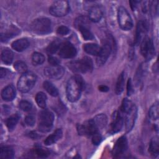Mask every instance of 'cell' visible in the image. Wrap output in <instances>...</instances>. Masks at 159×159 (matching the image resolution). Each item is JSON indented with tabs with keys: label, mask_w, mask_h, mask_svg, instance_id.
<instances>
[{
	"label": "cell",
	"mask_w": 159,
	"mask_h": 159,
	"mask_svg": "<svg viewBox=\"0 0 159 159\" xmlns=\"http://www.w3.org/2000/svg\"><path fill=\"white\" fill-rule=\"evenodd\" d=\"M84 88L83 79L80 75H75L70 78L66 84V93L68 99L71 102L78 101Z\"/></svg>",
	"instance_id": "6da1fadb"
},
{
	"label": "cell",
	"mask_w": 159,
	"mask_h": 159,
	"mask_svg": "<svg viewBox=\"0 0 159 159\" xmlns=\"http://www.w3.org/2000/svg\"><path fill=\"white\" fill-rule=\"evenodd\" d=\"M68 66L73 72L86 73L93 70V63L90 58L84 57L80 60L70 61Z\"/></svg>",
	"instance_id": "7a4b0ae2"
},
{
	"label": "cell",
	"mask_w": 159,
	"mask_h": 159,
	"mask_svg": "<svg viewBox=\"0 0 159 159\" xmlns=\"http://www.w3.org/2000/svg\"><path fill=\"white\" fill-rule=\"evenodd\" d=\"M54 120L53 114L47 109L42 111L39 115V130L42 132H47L52 127Z\"/></svg>",
	"instance_id": "3957f363"
},
{
	"label": "cell",
	"mask_w": 159,
	"mask_h": 159,
	"mask_svg": "<svg viewBox=\"0 0 159 159\" xmlns=\"http://www.w3.org/2000/svg\"><path fill=\"white\" fill-rule=\"evenodd\" d=\"M36 80L37 76L35 73L26 72L19 78L17 82V88L22 93H27L34 87Z\"/></svg>",
	"instance_id": "277c9868"
},
{
	"label": "cell",
	"mask_w": 159,
	"mask_h": 159,
	"mask_svg": "<svg viewBox=\"0 0 159 159\" xmlns=\"http://www.w3.org/2000/svg\"><path fill=\"white\" fill-rule=\"evenodd\" d=\"M30 28L33 32L39 34H45L49 33L52 30L51 20L46 17H41L34 20Z\"/></svg>",
	"instance_id": "5b68a950"
},
{
	"label": "cell",
	"mask_w": 159,
	"mask_h": 159,
	"mask_svg": "<svg viewBox=\"0 0 159 159\" xmlns=\"http://www.w3.org/2000/svg\"><path fill=\"white\" fill-rule=\"evenodd\" d=\"M117 20L119 25L124 30H130L133 26L132 17L127 10L121 6L119 7L117 11Z\"/></svg>",
	"instance_id": "8992f818"
},
{
	"label": "cell",
	"mask_w": 159,
	"mask_h": 159,
	"mask_svg": "<svg viewBox=\"0 0 159 159\" xmlns=\"http://www.w3.org/2000/svg\"><path fill=\"white\" fill-rule=\"evenodd\" d=\"M70 11L68 2L64 0L56 1L51 5L49 12L50 13L56 17H62L66 16Z\"/></svg>",
	"instance_id": "52a82bcc"
},
{
	"label": "cell",
	"mask_w": 159,
	"mask_h": 159,
	"mask_svg": "<svg viewBox=\"0 0 159 159\" xmlns=\"http://www.w3.org/2000/svg\"><path fill=\"white\" fill-rule=\"evenodd\" d=\"M113 46V42H111V38L109 37L104 41L102 47H101L100 52L97 56L96 63L98 65H102L106 63L112 50Z\"/></svg>",
	"instance_id": "ba28073f"
},
{
	"label": "cell",
	"mask_w": 159,
	"mask_h": 159,
	"mask_svg": "<svg viewBox=\"0 0 159 159\" xmlns=\"http://www.w3.org/2000/svg\"><path fill=\"white\" fill-rule=\"evenodd\" d=\"M140 52L142 56L147 60H150L155 55V47L152 40L145 37L140 42Z\"/></svg>",
	"instance_id": "9c48e42d"
},
{
	"label": "cell",
	"mask_w": 159,
	"mask_h": 159,
	"mask_svg": "<svg viewBox=\"0 0 159 159\" xmlns=\"http://www.w3.org/2000/svg\"><path fill=\"white\" fill-rule=\"evenodd\" d=\"M123 115L125 117L126 130L129 132L133 128L137 116V109L135 104Z\"/></svg>",
	"instance_id": "30bf717a"
},
{
	"label": "cell",
	"mask_w": 159,
	"mask_h": 159,
	"mask_svg": "<svg viewBox=\"0 0 159 159\" xmlns=\"http://www.w3.org/2000/svg\"><path fill=\"white\" fill-rule=\"evenodd\" d=\"M65 70L60 65H50L44 69L45 75L50 79L59 80L64 75Z\"/></svg>",
	"instance_id": "8fae6325"
},
{
	"label": "cell",
	"mask_w": 159,
	"mask_h": 159,
	"mask_svg": "<svg viewBox=\"0 0 159 159\" xmlns=\"http://www.w3.org/2000/svg\"><path fill=\"white\" fill-rule=\"evenodd\" d=\"M77 130L80 134L89 136H91L94 133L99 132L93 120V119L86 121L83 124L78 125Z\"/></svg>",
	"instance_id": "7c38bea8"
},
{
	"label": "cell",
	"mask_w": 159,
	"mask_h": 159,
	"mask_svg": "<svg viewBox=\"0 0 159 159\" xmlns=\"http://www.w3.org/2000/svg\"><path fill=\"white\" fill-rule=\"evenodd\" d=\"M58 55L63 58H71L76 55V49L72 43L66 42L61 45Z\"/></svg>",
	"instance_id": "4fadbf2b"
},
{
	"label": "cell",
	"mask_w": 159,
	"mask_h": 159,
	"mask_svg": "<svg viewBox=\"0 0 159 159\" xmlns=\"http://www.w3.org/2000/svg\"><path fill=\"white\" fill-rule=\"evenodd\" d=\"M127 149V140L125 136H122L116 141L113 150L112 154L115 158L120 157L122 155Z\"/></svg>",
	"instance_id": "5bb4252c"
},
{
	"label": "cell",
	"mask_w": 159,
	"mask_h": 159,
	"mask_svg": "<svg viewBox=\"0 0 159 159\" xmlns=\"http://www.w3.org/2000/svg\"><path fill=\"white\" fill-rule=\"evenodd\" d=\"M124 124V116L122 112L116 111L113 114L112 120L110 126V132L112 134L118 132L120 130Z\"/></svg>",
	"instance_id": "9a60e30c"
},
{
	"label": "cell",
	"mask_w": 159,
	"mask_h": 159,
	"mask_svg": "<svg viewBox=\"0 0 159 159\" xmlns=\"http://www.w3.org/2000/svg\"><path fill=\"white\" fill-rule=\"evenodd\" d=\"M148 25L146 22L140 20L138 22L136 28L135 33V43H139L145 37V34L147 32Z\"/></svg>",
	"instance_id": "2e32d148"
},
{
	"label": "cell",
	"mask_w": 159,
	"mask_h": 159,
	"mask_svg": "<svg viewBox=\"0 0 159 159\" xmlns=\"http://www.w3.org/2000/svg\"><path fill=\"white\" fill-rule=\"evenodd\" d=\"M102 11L98 6H93L89 11V19L94 22H99L102 17Z\"/></svg>",
	"instance_id": "e0dca14e"
},
{
	"label": "cell",
	"mask_w": 159,
	"mask_h": 159,
	"mask_svg": "<svg viewBox=\"0 0 159 159\" xmlns=\"http://www.w3.org/2000/svg\"><path fill=\"white\" fill-rule=\"evenodd\" d=\"M2 98L6 101H12L16 96V89L14 86L8 85L1 92Z\"/></svg>",
	"instance_id": "ac0fdd59"
},
{
	"label": "cell",
	"mask_w": 159,
	"mask_h": 159,
	"mask_svg": "<svg viewBox=\"0 0 159 159\" xmlns=\"http://www.w3.org/2000/svg\"><path fill=\"white\" fill-rule=\"evenodd\" d=\"M29 46V42L26 39H18L12 43V47L17 52H22Z\"/></svg>",
	"instance_id": "d6986e66"
},
{
	"label": "cell",
	"mask_w": 159,
	"mask_h": 159,
	"mask_svg": "<svg viewBox=\"0 0 159 159\" xmlns=\"http://www.w3.org/2000/svg\"><path fill=\"white\" fill-rule=\"evenodd\" d=\"M62 137V130L60 129H57L52 135L48 136L44 141L46 145H50L57 142Z\"/></svg>",
	"instance_id": "ffe728a7"
},
{
	"label": "cell",
	"mask_w": 159,
	"mask_h": 159,
	"mask_svg": "<svg viewBox=\"0 0 159 159\" xmlns=\"http://www.w3.org/2000/svg\"><path fill=\"white\" fill-rule=\"evenodd\" d=\"M83 49L85 52L89 55L98 56V55L100 52L101 47L96 43H89L84 44L83 46Z\"/></svg>",
	"instance_id": "44dd1931"
},
{
	"label": "cell",
	"mask_w": 159,
	"mask_h": 159,
	"mask_svg": "<svg viewBox=\"0 0 159 159\" xmlns=\"http://www.w3.org/2000/svg\"><path fill=\"white\" fill-rule=\"evenodd\" d=\"M148 151L151 155L156 157L159 153V141L158 137H154L152 139L148 147Z\"/></svg>",
	"instance_id": "7402d4cb"
},
{
	"label": "cell",
	"mask_w": 159,
	"mask_h": 159,
	"mask_svg": "<svg viewBox=\"0 0 159 159\" xmlns=\"http://www.w3.org/2000/svg\"><path fill=\"white\" fill-rule=\"evenodd\" d=\"M93 120L96 128L99 130V129H101L105 127V125L107 124V117L106 115H104L103 114H98L96 116H95L93 119Z\"/></svg>",
	"instance_id": "603a6c76"
},
{
	"label": "cell",
	"mask_w": 159,
	"mask_h": 159,
	"mask_svg": "<svg viewBox=\"0 0 159 159\" xmlns=\"http://www.w3.org/2000/svg\"><path fill=\"white\" fill-rule=\"evenodd\" d=\"M125 72H122L117 79L116 85V93L117 94H120L124 90V84H125Z\"/></svg>",
	"instance_id": "cb8c5ba5"
},
{
	"label": "cell",
	"mask_w": 159,
	"mask_h": 159,
	"mask_svg": "<svg viewBox=\"0 0 159 159\" xmlns=\"http://www.w3.org/2000/svg\"><path fill=\"white\" fill-rule=\"evenodd\" d=\"M13 58H14V53L11 50L8 48H5L2 51L1 60L4 63L7 65L11 64L12 62Z\"/></svg>",
	"instance_id": "d4e9b609"
},
{
	"label": "cell",
	"mask_w": 159,
	"mask_h": 159,
	"mask_svg": "<svg viewBox=\"0 0 159 159\" xmlns=\"http://www.w3.org/2000/svg\"><path fill=\"white\" fill-rule=\"evenodd\" d=\"M75 26L78 30L81 27H89V19L85 16H80L75 20Z\"/></svg>",
	"instance_id": "484cf974"
},
{
	"label": "cell",
	"mask_w": 159,
	"mask_h": 159,
	"mask_svg": "<svg viewBox=\"0 0 159 159\" xmlns=\"http://www.w3.org/2000/svg\"><path fill=\"white\" fill-rule=\"evenodd\" d=\"M62 43H63L61 42V40H59V39L54 40L47 47V52L49 54H53V53H55L57 50H59Z\"/></svg>",
	"instance_id": "4316f807"
},
{
	"label": "cell",
	"mask_w": 159,
	"mask_h": 159,
	"mask_svg": "<svg viewBox=\"0 0 159 159\" xmlns=\"http://www.w3.org/2000/svg\"><path fill=\"white\" fill-rule=\"evenodd\" d=\"M43 88L52 96H57L58 94V91L57 88L50 81H45L43 84Z\"/></svg>",
	"instance_id": "83f0119b"
},
{
	"label": "cell",
	"mask_w": 159,
	"mask_h": 159,
	"mask_svg": "<svg viewBox=\"0 0 159 159\" xmlns=\"http://www.w3.org/2000/svg\"><path fill=\"white\" fill-rule=\"evenodd\" d=\"M14 156V152L12 148L9 147H4L1 148L0 157L1 158H12Z\"/></svg>",
	"instance_id": "f1b7e54d"
},
{
	"label": "cell",
	"mask_w": 159,
	"mask_h": 159,
	"mask_svg": "<svg viewBox=\"0 0 159 159\" xmlns=\"http://www.w3.org/2000/svg\"><path fill=\"white\" fill-rule=\"evenodd\" d=\"M35 101L37 105L42 108L45 109L47 106V96L43 92L38 93L35 96Z\"/></svg>",
	"instance_id": "f546056e"
},
{
	"label": "cell",
	"mask_w": 159,
	"mask_h": 159,
	"mask_svg": "<svg viewBox=\"0 0 159 159\" xmlns=\"http://www.w3.org/2000/svg\"><path fill=\"white\" fill-rule=\"evenodd\" d=\"M19 119V115L16 114L10 116L9 118L6 119V124L9 130H12L14 129V127H16V124L18 122Z\"/></svg>",
	"instance_id": "4dcf8cb0"
},
{
	"label": "cell",
	"mask_w": 159,
	"mask_h": 159,
	"mask_svg": "<svg viewBox=\"0 0 159 159\" xmlns=\"http://www.w3.org/2000/svg\"><path fill=\"white\" fill-rule=\"evenodd\" d=\"M19 33V29H16V27L11 28L9 30H8L6 33H2L1 34V39L2 42H5L6 40H8L9 39L12 38L14 36H16Z\"/></svg>",
	"instance_id": "1f68e13d"
},
{
	"label": "cell",
	"mask_w": 159,
	"mask_h": 159,
	"mask_svg": "<svg viewBox=\"0 0 159 159\" xmlns=\"http://www.w3.org/2000/svg\"><path fill=\"white\" fill-rule=\"evenodd\" d=\"M32 61L34 65H41L45 61V57L40 53L35 52L32 55Z\"/></svg>",
	"instance_id": "d6a6232c"
},
{
	"label": "cell",
	"mask_w": 159,
	"mask_h": 159,
	"mask_svg": "<svg viewBox=\"0 0 159 159\" xmlns=\"http://www.w3.org/2000/svg\"><path fill=\"white\" fill-rule=\"evenodd\" d=\"M158 103L155 102L153 104L149 109L148 116L152 120H157L158 118Z\"/></svg>",
	"instance_id": "836d02e7"
},
{
	"label": "cell",
	"mask_w": 159,
	"mask_h": 159,
	"mask_svg": "<svg viewBox=\"0 0 159 159\" xmlns=\"http://www.w3.org/2000/svg\"><path fill=\"white\" fill-rule=\"evenodd\" d=\"M78 30L81 33L83 37L86 40H93L94 38L93 36V34L89 30V27H81V28H80Z\"/></svg>",
	"instance_id": "e575fe53"
},
{
	"label": "cell",
	"mask_w": 159,
	"mask_h": 159,
	"mask_svg": "<svg viewBox=\"0 0 159 159\" xmlns=\"http://www.w3.org/2000/svg\"><path fill=\"white\" fill-rule=\"evenodd\" d=\"M15 70L20 73H25L27 72V66L25 62L22 61H17L14 65Z\"/></svg>",
	"instance_id": "d590c367"
},
{
	"label": "cell",
	"mask_w": 159,
	"mask_h": 159,
	"mask_svg": "<svg viewBox=\"0 0 159 159\" xmlns=\"http://www.w3.org/2000/svg\"><path fill=\"white\" fill-rule=\"evenodd\" d=\"M34 153L40 158H46L50 155V152L47 149L42 148H37L34 150Z\"/></svg>",
	"instance_id": "8d00e7d4"
},
{
	"label": "cell",
	"mask_w": 159,
	"mask_h": 159,
	"mask_svg": "<svg viewBox=\"0 0 159 159\" xmlns=\"http://www.w3.org/2000/svg\"><path fill=\"white\" fill-rule=\"evenodd\" d=\"M19 107L24 111H29L32 109V104L26 100H22L19 102Z\"/></svg>",
	"instance_id": "74e56055"
},
{
	"label": "cell",
	"mask_w": 159,
	"mask_h": 159,
	"mask_svg": "<svg viewBox=\"0 0 159 159\" xmlns=\"http://www.w3.org/2000/svg\"><path fill=\"white\" fill-rule=\"evenodd\" d=\"M91 136H92V142H93V144L97 145L101 143V142L102 140V137L100 135V134L99 133V132L94 133Z\"/></svg>",
	"instance_id": "f35d334b"
},
{
	"label": "cell",
	"mask_w": 159,
	"mask_h": 159,
	"mask_svg": "<svg viewBox=\"0 0 159 159\" xmlns=\"http://www.w3.org/2000/svg\"><path fill=\"white\" fill-rule=\"evenodd\" d=\"M24 121L27 125L31 127L34 125L35 122V119L33 115H28L25 117Z\"/></svg>",
	"instance_id": "ab89813d"
},
{
	"label": "cell",
	"mask_w": 159,
	"mask_h": 159,
	"mask_svg": "<svg viewBox=\"0 0 159 159\" xmlns=\"http://www.w3.org/2000/svg\"><path fill=\"white\" fill-rule=\"evenodd\" d=\"M57 32L58 34L61 35H65L66 34H68L70 32V29L64 25H61L60 26L57 30Z\"/></svg>",
	"instance_id": "60d3db41"
},
{
	"label": "cell",
	"mask_w": 159,
	"mask_h": 159,
	"mask_svg": "<svg viewBox=\"0 0 159 159\" xmlns=\"http://www.w3.org/2000/svg\"><path fill=\"white\" fill-rule=\"evenodd\" d=\"M48 63L51 65H60V61L59 60L58 58H57V57H53V56H49L48 58Z\"/></svg>",
	"instance_id": "b9f144b4"
},
{
	"label": "cell",
	"mask_w": 159,
	"mask_h": 159,
	"mask_svg": "<svg viewBox=\"0 0 159 159\" xmlns=\"http://www.w3.org/2000/svg\"><path fill=\"white\" fill-rule=\"evenodd\" d=\"M133 93H134L133 86H132V80L130 78L128 80L127 84V93L128 96H130L131 94H132Z\"/></svg>",
	"instance_id": "7bdbcfd3"
},
{
	"label": "cell",
	"mask_w": 159,
	"mask_h": 159,
	"mask_svg": "<svg viewBox=\"0 0 159 159\" xmlns=\"http://www.w3.org/2000/svg\"><path fill=\"white\" fill-rule=\"evenodd\" d=\"M8 73H9V71L7 69L2 67L1 68V71H0V77H1V78L2 79V78H5L7 75Z\"/></svg>",
	"instance_id": "ee69618b"
},
{
	"label": "cell",
	"mask_w": 159,
	"mask_h": 159,
	"mask_svg": "<svg viewBox=\"0 0 159 159\" xmlns=\"http://www.w3.org/2000/svg\"><path fill=\"white\" fill-rule=\"evenodd\" d=\"M99 90L102 92H107L109 91V88L106 85H101L99 86Z\"/></svg>",
	"instance_id": "f6af8a7d"
},
{
	"label": "cell",
	"mask_w": 159,
	"mask_h": 159,
	"mask_svg": "<svg viewBox=\"0 0 159 159\" xmlns=\"http://www.w3.org/2000/svg\"><path fill=\"white\" fill-rule=\"evenodd\" d=\"M130 4V6L132 7V9H135V7H137V3L139 2V1H131L129 2Z\"/></svg>",
	"instance_id": "bcb514c9"
},
{
	"label": "cell",
	"mask_w": 159,
	"mask_h": 159,
	"mask_svg": "<svg viewBox=\"0 0 159 159\" xmlns=\"http://www.w3.org/2000/svg\"><path fill=\"white\" fill-rule=\"evenodd\" d=\"M30 137L33 139H36L37 137V135L35 132H31L30 133Z\"/></svg>",
	"instance_id": "7dc6e473"
}]
</instances>
